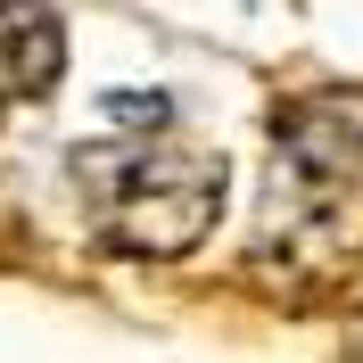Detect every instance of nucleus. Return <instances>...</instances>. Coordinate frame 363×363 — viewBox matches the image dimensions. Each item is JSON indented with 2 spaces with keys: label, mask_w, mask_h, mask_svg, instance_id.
<instances>
[{
  "label": "nucleus",
  "mask_w": 363,
  "mask_h": 363,
  "mask_svg": "<svg viewBox=\"0 0 363 363\" xmlns=\"http://www.w3.org/2000/svg\"><path fill=\"white\" fill-rule=\"evenodd\" d=\"M108 116L124 133H157L165 116H174V99H165V91H108Z\"/></svg>",
  "instance_id": "nucleus-3"
},
{
  "label": "nucleus",
  "mask_w": 363,
  "mask_h": 363,
  "mask_svg": "<svg viewBox=\"0 0 363 363\" xmlns=\"http://www.w3.org/2000/svg\"><path fill=\"white\" fill-rule=\"evenodd\" d=\"M99 215V240L124 256H190L223 215V157L215 149H83L74 157Z\"/></svg>",
  "instance_id": "nucleus-1"
},
{
  "label": "nucleus",
  "mask_w": 363,
  "mask_h": 363,
  "mask_svg": "<svg viewBox=\"0 0 363 363\" xmlns=\"http://www.w3.org/2000/svg\"><path fill=\"white\" fill-rule=\"evenodd\" d=\"M67 74V25L50 0H0V99H50Z\"/></svg>",
  "instance_id": "nucleus-2"
}]
</instances>
